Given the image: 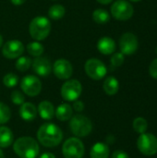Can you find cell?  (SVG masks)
<instances>
[{
	"label": "cell",
	"mask_w": 157,
	"mask_h": 158,
	"mask_svg": "<svg viewBox=\"0 0 157 158\" xmlns=\"http://www.w3.org/2000/svg\"><path fill=\"white\" fill-rule=\"evenodd\" d=\"M156 53H157V48H156Z\"/></svg>",
	"instance_id": "60d3db41"
},
{
	"label": "cell",
	"mask_w": 157,
	"mask_h": 158,
	"mask_svg": "<svg viewBox=\"0 0 157 158\" xmlns=\"http://www.w3.org/2000/svg\"><path fill=\"white\" fill-rule=\"evenodd\" d=\"M69 129L71 132L77 137H86L93 130V124L90 118L78 114L72 116L69 121Z\"/></svg>",
	"instance_id": "277c9868"
},
{
	"label": "cell",
	"mask_w": 157,
	"mask_h": 158,
	"mask_svg": "<svg viewBox=\"0 0 157 158\" xmlns=\"http://www.w3.org/2000/svg\"><path fill=\"white\" fill-rule=\"evenodd\" d=\"M27 51L31 56L37 57V56H41L43 55V53L44 51V47L38 41L37 42H32V43H30L27 45Z\"/></svg>",
	"instance_id": "cb8c5ba5"
},
{
	"label": "cell",
	"mask_w": 157,
	"mask_h": 158,
	"mask_svg": "<svg viewBox=\"0 0 157 158\" xmlns=\"http://www.w3.org/2000/svg\"><path fill=\"white\" fill-rule=\"evenodd\" d=\"M54 74L60 80H68L72 76L73 68L69 61L64 58L57 59L53 66Z\"/></svg>",
	"instance_id": "4fadbf2b"
},
{
	"label": "cell",
	"mask_w": 157,
	"mask_h": 158,
	"mask_svg": "<svg viewBox=\"0 0 157 158\" xmlns=\"http://www.w3.org/2000/svg\"><path fill=\"white\" fill-rule=\"evenodd\" d=\"M11 101L14 105L21 106L25 101V97L21 92L16 90V91H13L11 94Z\"/></svg>",
	"instance_id": "f1b7e54d"
},
{
	"label": "cell",
	"mask_w": 157,
	"mask_h": 158,
	"mask_svg": "<svg viewBox=\"0 0 157 158\" xmlns=\"http://www.w3.org/2000/svg\"><path fill=\"white\" fill-rule=\"evenodd\" d=\"M85 72L93 80H102L107 72L105 65L97 58H91L85 63Z\"/></svg>",
	"instance_id": "9c48e42d"
},
{
	"label": "cell",
	"mask_w": 157,
	"mask_h": 158,
	"mask_svg": "<svg viewBox=\"0 0 157 158\" xmlns=\"http://www.w3.org/2000/svg\"><path fill=\"white\" fill-rule=\"evenodd\" d=\"M113 0H97V2H99L100 4H103V5H107L109 3H111Z\"/></svg>",
	"instance_id": "d590c367"
},
{
	"label": "cell",
	"mask_w": 157,
	"mask_h": 158,
	"mask_svg": "<svg viewBox=\"0 0 157 158\" xmlns=\"http://www.w3.org/2000/svg\"><path fill=\"white\" fill-rule=\"evenodd\" d=\"M66 13L65 7L62 5H54L48 10V15L52 19L57 20L64 17Z\"/></svg>",
	"instance_id": "603a6c76"
},
{
	"label": "cell",
	"mask_w": 157,
	"mask_h": 158,
	"mask_svg": "<svg viewBox=\"0 0 157 158\" xmlns=\"http://www.w3.org/2000/svg\"><path fill=\"white\" fill-rule=\"evenodd\" d=\"M14 142V135L11 130L6 126H0V147L7 148Z\"/></svg>",
	"instance_id": "ffe728a7"
},
{
	"label": "cell",
	"mask_w": 157,
	"mask_h": 158,
	"mask_svg": "<svg viewBox=\"0 0 157 158\" xmlns=\"http://www.w3.org/2000/svg\"><path fill=\"white\" fill-rule=\"evenodd\" d=\"M52 1H56V0H52Z\"/></svg>",
	"instance_id": "ab89813d"
},
{
	"label": "cell",
	"mask_w": 157,
	"mask_h": 158,
	"mask_svg": "<svg viewBox=\"0 0 157 158\" xmlns=\"http://www.w3.org/2000/svg\"><path fill=\"white\" fill-rule=\"evenodd\" d=\"M32 69L37 75L41 77H47L52 71V65L47 58L37 56L32 61Z\"/></svg>",
	"instance_id": "5bb4252c"
},
{
	"label": "cell",
	"mask_w": 157,
	"mask_h": 158,
	"mask_svg": "<svg viewBox=\"0 0 157 158\" xmlns=\"http://www.w3.org/2000/svg\"><path fill=\"white\" fill-rule=\"evenodd\" d=\"M91 158H108L109 157V147L106 143H96L91 148Z\"/></svg>",
	"instance_id": "d6986e66"
},
{
	"label": "cell",
	"mask_w": 157,
	"mask_h": 158,
	"mask_svg": "<svg viewBox=\"0 0 157 158\" xmlns=\"http://www.w3.org/2000/svg\"><path fill=\"white\" fill-rule=\"evenodd\" d=\"M31 64V60L28 56H19L16 61V69L19 71H26L30 69Z\"/></svg>",
	"instance_id": "484cf974"
},
{
	"label": "cell",
	"mask_w": 157,
	"mask_h": 158,
	"mask_svg": "<svg viewBox=\"0 0 157 158\" xmlns=\"http://www.w3.org/2000/svg\"><path fill=\"white\" fill-rule=\"evenodd\" d=\"M39 158H56V156L52 153H43Z\"/></svg>",
	"instance_id": "836d02e7"
},
{
	"label": "cell",
	"mask_w": 157,
	"mask_h": 158,
	"mask_svg": "<svg viewBox=\"0 0 157 158\" xmlns=\"http://www.w3.org/2000/svg\"><path fill=\"white\" fill-rule=\"evenodd\" d=\"M149 72H150V75L154 78V79H156L157 80V58H155L150 65V68H149Z\"/></svg>",
	"instance_id": "4dcf8cb0"
},
{
	"label": "cell",
	"mask_w": 157,
	"mask_h": 158,
	"mask_svg": "<svg viewBox=\"0 0 157 158\" xmlns=\"http://www.w3.org/2000/svg\"><path fill=\"white\" fill-rule=\"evenodd\" d=\"M139 46V42L137 36L131 32L124 33L119 40V47L120 51L123 55H133Z\"/></svg>",
	"instance_id": "8fae6325"
},
{
	"label": "cell",
	"mask_w": 157,
	"mask_h": 158,
	"mask_svg": "<svg viewBox=\"0 0 157 158\" xmlns=\"http://www.w3.org/2000/svg\"><path fill=\"white\" fill-rule=\"evenodd\" d=\"M19 82V77L14 73H7L3 78V83L7 88L15 87Z\"/></svg>",
	"instance_id": "83f0119b"
},
{
	"label": "cell",
	"mask_w": 157,
	"mask_h": 158,
	"mask_svg": "<svg viewBox=\"0 0 157 158\" xmlns=\"http://www.w3.org/2000/svg\"><path fill=\"white\" fill-rule=\"evenodd\" d=\"M37 139L39 143L45 147L52 148L60 144L63 140V132L61 129L51 122L43 124L37 131Z\"/></svg>",
	"instance_id": "6da1fadb"
},
{
	"label": "cell",
	"mask_w": 157,
	"mask_h": 158,
	"mask_svg": "<svg viewBox=\"0 0 157 158\" xmlns=\"http://www.w3.org/2000/svg\"><path fill=\"white\" fill-rule=\"evenodd\" d=\"M97 49L103 55H111L116 50V43L110 37H102L97 43Z\"/></svg>",
	"instance_id": "2e32d148"
},
{
	"label": "cell",
	"mask_w": 157,
	"mask_h": 158,
	"mask_svg": "<svg viewBox=\"0 0 157 158\" xmlns=\"http://www.w3.org/2000/svg\"><path fill=\"white\" fill-rule=\"evenodd\" d=\"M103 89L105 91V93L108 95H115L119 89V83L118 81L113 77V76H109L107 77L103 84Z\"/></svg>",
	"instance_id": "44dd1931"
},
{
	"label": "cell",
	"mask_w": 157,
	"mask_h": 158,
	"mask_svg": "<svg viewBox=\"0 0 157 158\" xmlns=\"http://www.w3.org/2000/svg\"><path fill=\"white\" fill-rule=\"evenodd\" d=\"M148 128V124L145 118H137L134 119L133 121V129L136 132L143 134L144 132H146Z\"/></svg>",
	"instance_id": "d4e9b609"
},
{
	"label": "cell",
	"mask_w": 157,
	"mask_h": 158,
	"mask_svg": "<svg viewBox=\"0 0 157 158\" xmlns=\"http://www.w3.org/2000/svg\"><path fill=\"white\" fill-rule=\"evenodd\" d=\"M55 115L58 120L68 121L73 116V108L68 104H66V103L61 104L56 107V109L55 111Z\"/></svg>",
	"instance_id": "ac0fdd59"
},
{
	"label": "cell",
	"mask_w": 157,
	"mask_h": 158,
	"mask_svg": "<svg viewBox=\"0 0 157 158\" xmlns=\"http://www.w3.org/2000/svg\"><path fill=\"white\" fill-rule=\"evenodd\" d=\"M51 22L43 16L34 18L29 25V32L31 36L36 41L44 40L50 33Z\"/></svg>",
	"instance_id": "3957f363"
},
{
	"label": "cell",
	"mask_w": 157,
	"mask_h": 158,
	"mask_svg": "<svg viewBox=\"0 0 157 158\" xmlns=\"http://www.w3.org/2000/svg\"><path fill=\"white\" fill-rule=\"evenodd\" d=\"M24 51L23 44L19 40H10L7 41L2 48L3 56L8 59H14L19 57Z\"/></svg>",
	"instance_id": "7c38bea8"
},
{
	"label": "cell",
	"mask_w": 157,
	"mask_h": 158,
	"mask_svg": "<svg viewBox=\"0 0 157 158\" xmlns=\"http://www.w3.org/2000/svg\"><path fill=\"white\" fill-rule=\"evenodd\" d=\"M112 158H130V156L126 152L122 150H117L113 153Z\"/></svg>",
	"instance_id": "d6a6232c"
},
{
	"label": "cell",
	"mask_w": 157,
	"mask_h": 158,
	"mask_svg": "<svg viewBox=\"0 0 157 158\" xmlns=\"http://www.w3.org/2000/svg\"><path fill=\"white\" fill-rule=\"evenodd\" d=\"M38 113L44 120H50L55 116V106L49 101H43L38 106Z\"/></svg>",
	"instance_id": "e0dca14e"
},
{
	"label": "cell",
	"mask_w": 157,
	"mask_h": 158,
	"mask_svg": "<svg viewBox=\"0 0 157 158\" xmlns=\"http://www.w3.org/2000/svg\"><path fill=\"white\" fill-rule=\"evenodd\" d=\"M93 19L98 24H105L109 21L110 15L106 10L102 9V8H98V9H95L93 11Z\"/></svg>",
	"instance_id": "7402d4cb"
},
{
	"label": "cell",
	"mask_w": 157,
	"mask_h": 158,
	"mask_svg": "<svg viewBox=\"0 0 157 158\" xmlns=\"http://www.w3.org/2000/svg\"><path fill=\"white\" fill-rule=\"evenodd\" d=\"M124 63V55L122 53H115L111 57V65L113 67H120Z\"/></svg>",
	"instance_id": "f546056e"
},
{
	"label": "cell",
	"mask_w": 157,
	"mask_h": 158,
	"mask_svg": "<svg viewBox=\"0 0 157 158\" xmlns=\"http://www.w3.org/2000/svg\"><path fill=\"white\" fill-rule=\"evenodd\" d=\"M25 1H26V0H11L12 4L15 5V6H20V5H22Z\"/></svg>",
	"instance_id": "e575fe53"
},
{
	"label": "cell",
	"mask_w": 157,
	"mask_h": 158,
	"mask_svg": "<svg viewBox=\"0 0 157 158\" xmlns=\"http://www.w3.org/2000/svg\"><path fill=\"white\" fill-rule=\"evenodd\" d=\"M132 5L126 0H118L111 6L112 16L118 20H128L133 15Z\"/></svg>",
	"instance_id": "ba28073f"
},
{
	"label": "cell",
	"mask_w": 157,
	"mask_h": 158,
	"mask_svg": "<svg viewBox=\"0 0 157 158\" xmlns=\"http://www.w3.org/2000/svg\"><path fill=\"white\" fill-rule=\"evenodd\" d=\"M13 151L19 158H36L40 147L38 143L31 137H20L13 143Z\"/></svg>",
	"instance_id": "7a4b0ae2"
},
{
	"label": "cell",
	"mask_w": 157,
	"mask_h": 158,
	"mask_svg": "<svg viewBox=\"0 0 157 158\" xmlns=\"http://www.w3.org/2000/svg\"><path fill=\"white\" fill-rule=\"evenodd\" d=\"M37 114H38L37 107L32 103L27 102V103H23L20 106L19 116L23 120L28 121V122L32 121L36 118Z\"/></svg>",
	"instance_id": "9a60e30c"
},
{
	"label": "cell",
	"mask_w": 157,
	"mask_h": 158,
	"mask_svg": "<svg viewBox=\"0 0 157 158\" xmlns=\"http://www.w3.org/2000/svg\"><path fill=\"white\" fill-rule=\"evenodd\" d=\"M82 93V86L78 80L67 81L61 87V96L64 100L74 102Z\"/></svg>",
	"instance_id": "52a82bcc"
},
{
	"label": "cell",
	"mask_w": 157,
	"mask_h": 158,
	"mask_svg": "<svg viewBox=\"0 0 157 158\" xmlns=\"http://www.w3.org/2000/svg\"><path fill=\"white\" fill-rule=\"evenodd\" d=\"M2 44H3V38H2V36L0 34V47L2 46Z\"/></svg>",
	"instance_id": "74e56055"
},
{
	"label": "cell",
	"mask_w": 157,
	"mask_h": 158,
	"mask_svg": "<svg viewBox=\"0 0 157 158\" xmlns=\"http://www.w3.org/2000/svg\"><path fill=\"white\" fill-rule=\"evenodd\" d=\"M20 88L25 94L31 97H34L41 93L42 82L36 76L27 75L22 78L20 81Z\"/></svg>",
	"instance_id": "30bf717a"
},
{
	"label": "cell",
	"mask_w": 157,
	"mask_h": 158,
	"mask_svg": "<svg viewBox=\"0 0 157 158\" xmlns=\"http://www.w3.org/2000/svg\"><path fill=\"white\" fill-rule=\"evenodd\" d=\"M84 152V144L77 137L68 139L62 146V154L65 158H82Z\"/></svg>",
	"instance_id": "5b68a950"
},
{
	"label": "cell",
	"mask_w": 157,
	"mask_h": 158,
	"mask_svg": "<svg viewBox=\"0 0 157 158\" xmlns=\"http://www.w3.org/2000/svg\"><path fill=\"white\" fill-rule=\"evenodd\" d=\"M11 118L10 108L4 103L0 102V125L6 123Z\"/></svg>",
	"instance_id": "4316f807"
},
{
	"label": "cell",
	"mask_w": 157,
	"mask_h": 158,
	"mask_svg": "<svg viewBox=\"0 0 157 158\" xmlns=\"http://www.w3.org/2000/svg\"><path fill=\"white\" fill-rule=\"evenodd\" d=\"M0 158H5L4 153L2 152V150H1V149H0Z\"/></svg>",
	"instance_id": "8d00e7d4"
},
{
	"label": "cell",
	"mask_w": 157,
	"mask_h": 158,
	"mask_svg": "<svg viewBox=\"0 0 157 158\" xmlns=\"http://www.w3.org/2000/svg\"><path fill=\"white\" fill-rule=\"evenodd\" d=\"M72 108H73L75 111H77V112H81V111H83V109H84V103H83L82 101L76 100V101H74V103H73Z\"/></svg>",
	"instance_id": "1f68e13d"
},
{
	"label": "cell",
	"mask_w": 157,
	"mask_h": 158,
	"mask_svg": "<svg viewBox=\"0 0 157 158\" xmlns=\"http://www.w3.org/2000/svg\"><path fill=\"white\" fill-rule=\"evenodd\" d=\"M131 1H133V2H139V1H142V0H131Z\"/></svg>",
	"instance_id": "f35d334b"
},
{
	"label": "cell",
	"mask_w": 157,
	"mask_h": 158,
	"mask_svg": "<svg viewBox=\"0 0 157 158\" xmlns=\"http://www.w3.org/2000/svg\"><path fill=\"white\" fill-rule=\"evenodd\" d=\"M137 147L143 155L154 156L157 153V138L154 134L144 132L138 138Z\"/></svg>",
	"instance_id": "8992f818"
}]
</instances>
